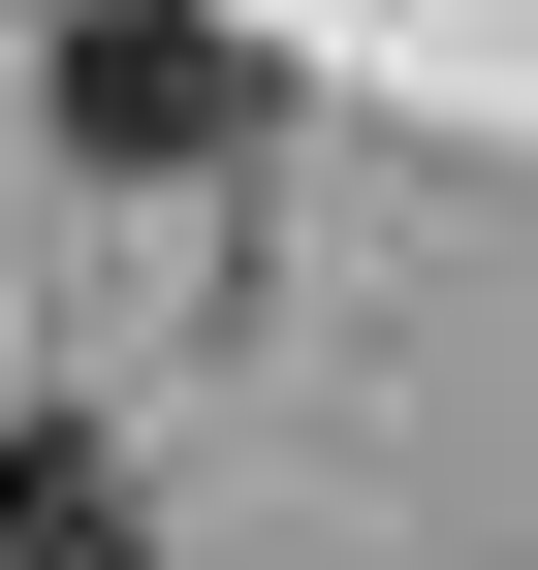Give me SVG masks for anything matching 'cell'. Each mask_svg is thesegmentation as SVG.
Wrapping results in <instances>:
<instances>
[{
  "instance_id": "obj_1",
  "label": "cell",
  "mask_w": 538,
  "mask_h": 570,
  "mask_svg": "<svg viewBox=\"0 0 538 570\" xmlns=\"http://www.w3.org/2000/svg\"><path fill=\"white\" fill-rule=\"evenodd\" d=\"M63 127H96V159H222V127H253V63L190 32V0H63Z\"/></svg>"
},
{
  "instance_id": "obj_2",
  "label": "cell",
  "mask_w": 538,
  "mask_h": 570,
  "mask_svg": "<svg viewBox=\"0 0 538 570\" xmlns=\"http://www.w3.org/2000/svg\"><path fill=\"white\" fill-rule=\"evenodd\" d=\"M0 570H159V508H127V444H63V412H32V444H0Z\"/></svg>"
}]
</instances>
